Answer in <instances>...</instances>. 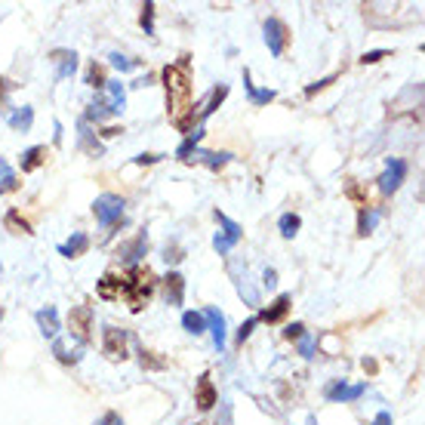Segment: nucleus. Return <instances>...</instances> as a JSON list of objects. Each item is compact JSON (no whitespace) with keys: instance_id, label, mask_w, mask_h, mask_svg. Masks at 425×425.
<instances>
[{"instance_id":"f257e3e1","label":"nucleus","mask_w":425,"mask_h":425,"mask_svg":"<svg viewBox=\"0 0 425 425\" xmlns=\"http://www.w3.org/2000/svg\"><path fill=\"white\" fill-rule=\"evenodd\" d=\"M163 87H167V111L179 130H188V114H194L192 105V74H188V62L163 68Z\"/></svg>"},{"instance_id":"f03ea898","label":"nucleus","mask_w":425,"mask_h":425,"mask_svg":"<svg viewBox=\"0 0 425 425\" xmlns=\"http://www.w3.org/2000/svg\"><path fill=\"white\" fill-rule=\"evenodd\" d=\"M151 293H154V275H151V268L133 265L130 275L124 277V296L133 312H142V306L151 299Z\"/></svg>"},{"instance_id":"7ed1b4c3","label":"nucleus","mask_w":425,"mask_h":425,"mask_svg":"<svg viewBox=\"0 0 425 425\" xmlns=\"http://www.w3.org/2000/svg\"><path fill=\"white\" fill-rule=\"evenodd\" d=\"M124 207L126 204H124V198H120V194H99L96 204H93V213H96L99 225L111 228L114 222L124 219Z\"/></svg>"},{"instance_id":"20e7f679","label":"nucleus","mask_w":425,"mask_h":425,"mask_svg":"<svg viewBox=\"0 0 425 425\" xmlns=\"http://www.w3.org/2000/svg\"><path fill=\"white\" fill-rule=\"evenodd\" d=\"M265 43H268V53L271 56H284V53H287L290 28L281 22V19H268V22H265Z\"/></svg>"},{"instance_id":"39448f33","label":"nucleus","mask_w":425,"mask_h":425,"mask_svg":"<svg viewBox=\"0 0 425 425\" xmlns=\"http://www.w3.org/2000/svg\"><path fill=\"white\" fill-rule=\"evenodd\" d=\"M216 219H219L222 231L213 238V246H216V250H219V253H228V250H231V246L240 240V234H244V231H240V225H238V222H234V219H228V216H225V213H219V210H216Z\"/></svg>"},{"instance_id":"423d86ee","label":"nucleus","mask_w":425,"mask_h":425,"mask_svg":"<svg viewBox=\"0 0 425 425\" xmlns=\"http://www.w3.org/2000/svg\"><path fill=\"white\" fill-rule=\"evenodd\" d=\"M404 176H407V163L398 161V157H395V161L389 157V163H385V173L379 176V192H382V194H395L398 188H401Z\"/></svg>"},{"instance_id":"0eeeda50","label":"nucleus","mask_w":425,"mask_h":425,"mask_svg":"<svg viewBox=\"0 0 425 425\" xmlns=\"http://www.w3.org/2000/svg\"><path fill=\"white\" fill-rule=\"evenodd\" d=\"M68 327H71V333L78 336V342H90L93 308H90V306H78V308H71V314H68Z\"/></svg>"},{"instance_id":"6e6552de","label":"nucleus","mask_w":425,"mask_h":425,"mask_svg":"<svg viewBox=\"0 0 425 425\" xmlns=\"http://www.w3.org/2000/svg\"><path fill=\"white\" fill-rule=\"evenodd\" d=\"M102 348H105V354H108L111 360H124V358H126V330L105 327Z\"/></svg>"},{"instance_id":"1a4fd4ad","label":"nucleus","mask_w":425,"mask_h":425,"mask_svg":"<svg viewBox=\"0 0 425 425\" xmlns=\"http://www.w3.org/2000/svg\"><path fill=\"white\" fill-rule=\"evenodd\" d=\"M367 391V385L364 382H358V385H345L339 379V382H333V385H327V401H333V404H345V401H358L360 395Z\"/></svg>"},{"instance_id":"9d476101","label":"nucleus","mask_w":425,"mask_h":425,"mask_svg":"<svg viewBox=\"0 0 425 425\" xmlns=\"http://www.w3.org/2000/svg\"><path fill=\"white\" fill-rule=\"evenodd\" d=\"M102 90H105V102H99V105L105 108V114H120L124 111V105H126L124 84H120V80H108Z\"/></svg>"},{"instance_id":"9b49d317","label":"nucleus","mask_w":425,"mask_h":425,"mask_svg":"<svg viewBox=\"0 0 425 425\" xmlns=\"http://www.w3.org/2000/svg\"><path fill=\"white\" fill-rule=\"evenodd\" d=\"M163 296H167V306H173V308L185 302V277L179 271H170L163 277Z\"/></svg>"},{"instance_id":"f8f14e48","label":"nucleus","mask_w":425,"mask_h":425,"mask_svg":"<svg viewBox=\"0 0 425 425\" xmlns=\"http://www.w3.org/2000/svg\"><path fill=\"white\" fill-rule=\"evenodd\" d=\"M290 302H293V296H290V293H281L275 302H271L268 308H262V314H259L256 321H265V323H281L284 318H287V312H290Z\"/></svg>"},{"instance_id":"ddd939ff","label":"nucleus","mask_w":425,"mask_h":425,"mask_svg":"<svg viewBox=\"0 0 425 425\" xmlns=\"http://www.w3.org/2000/svg\"><path fill=\"white\" fill-rule=\"evenodd\" d=\"M204 321H207V330L213 333V345L222 352V348H225V314H222L219 308H207Z\"/></svg>"},{"instance_id":"4468645a","label":"nucleus","mask_w":425,"mask_h":425,"mask_svg":"<svg viewBox=\"0 0 425 425\" xmlns=\"http://www.w3.org/2000/svg\"><path fill=\"white\" fill-rule=\"evenodd\" d=\"M53 62H56V78L65 80V78H71L74 68H78V53H71V49H56Z\"/></svg>"},{"instance_id":"2eb2a0df","label":"nucleus","mask_w":425,"mask_h":425,"mask_svg":"<svg viewBox=\"0 0 425 425\" xmlns=\"http://www.w3.org/2000/svg\"><path fill=\"white\" fill-rule=\"evenodd\" d=\"M216 401H219V395H216V389H213V382H210V376H200L198 379V398H194V404H198V410H213L216 407Z\"/></svg>"},{"instance_id":"dca6fc26","label":"nucleus","mask_w":425,"mask_h":425,"mask_svg":"<svg viewBox=\"0 0 425 425\" xmlns=\"http://www.w3.org/2000/svg\"><path fill=\"white\" fill-rule=\"evenodd\" d=\"M37 327H41V333H43V336L56 339V333H59V312H56L53 306L41 308V312H37Z\"/></svg>"},{"instance_id":"f3484780","label":"nucleus","mask_w":425,"mask_h":425,"mask_svg":"<svg viewBox=\"0 0 425 425\" xmlns=\"http://www.w3.org/2000/svg\"><path fill=\"white\" fill-rule=\"evenodd\" d=\"M6 124H10L16 133H28V130H31V124H34V111H31L28 105L12 108L10 117H6Z\"/></svg>"},{"instance_id":"a211bd4d","label":"nucleus","mask_w":425,"mask_h":425,"mask_svg":"<svg viewBox=\"0 0 425 425\" xmlns=\"http://www.w3.org/2000/svg\"><path fill=\"white\" fill-rule=\"evenodd\" d=\"M87 246H90V238H87L84 231H74L71 240L59 246V253H62L65 259H78V256H84V253H87Z\"/></svg>"},{"instance_id":"6ab92c4d","label":"nucleus","mask_w":425,"mask_h":425,"mask_svg":"<svg viewBox=\"0 0 425 425\" xmlns=\"http://www.w3.org/2000/svg\"><path fill=\"white\" fill-rule=\"evenodd\" d=\"M120 293H124V277L108 271L102 281H99V296H102V299H120Z\"/></svg>"},{"instance_id":"aec40b11","label":"nucleus","mask_w":425,"mask_h":425,"mask_svg":"<svg viewBox=\"0 0 425 425\" xmlns=\"http://www.w3.org/2000/svg\"><path fill=\"white\" fill-rule=\"evenodd\" d=\"M43 161H47V148H43V145H31L28 151H22V173L37 170Z\"/></svg>"},{"instance_id":"412c9836","label":"nucleus","mask_w":425,"mask_h":425,"mask_svg":"<svg viewBox=\"0 0 425 425\" xmlns=\"http://www.w3.org/2000/svg\"><path fill=\"white\" fill-rule=\"evenodd\" d=\"M194 161H204L216 173V170H222L228 161H231V154H225V151H194Z\"/></svg>"},{"instance_id":"4be33fe9","label":"nucleus","mask_w":425,"mask_h":425,"mask_svg":"<svg viewBox=\"0 0 425 425\" xmlns=\"http://www.w3.org/2000/svg\"><path fill=\"white\" fill-rule=\"evenodd\" d=\"M200 139H204V126H198L194 133H188V139L176 148V157H179V161H192V154H194V148H198Z\"/></svg>"},{"instance_id":"5701e85b","label":"nucleus","mask_w":425,"mask_h":425,"mask_svg":"<svg viewBox=\"0 0 425 425\" xmlns=\"http://www.w3.org/2000/svg\"><path fill=\"white\" fill-rule=\"evenodd\" d=\"M244 90L253 105H268L271 99H275V90H256V87L250 84V71H244Z\"/></svg>"},{"instance_id":"b1692460","label":"nucleus","mask_w":425,"mask_h":425,"mask_svg":"<svg viewBox=\"0 0 425 425\" xmlns=\"http://www.w3.org/2000/svg\"><path fill=\"white\" fill-rule=\"evenodd\" d=\"M19 188V179H16V173H12V167L10 163L0 157V194H6V192H16Z\"/></svg>"},{"instance_id":"393cba45","label":"nucleus","mask_w":425,"mask_h":425,"mask_svg":"<svg viewBox=\"0 0 425 425\" xmlns=\"http://www.w3.org/2000/svg\"><path fill=\"white\" fill-rule=\"evenodd\" d=\"M376 222H379V213L376 210H370V207H360V216H358V234H370L373 228H376Z\"/></svg>"},{"instance_id":"a878e982","label":"nucleus","mask_w":425,"mask_h":425,"mask_svg":"<svg viewBox=\"0 0 425 425\" xmlns=\"http://www.w3.org/2000/svg\"><path fill=\"white\" fill-rule=\"evenodd\" d=\"M182 327H185L188 333L200 336L207 330V321H204V314H200V312H185V314H182Z\"/></svg>"},{"instance_id":"bb28decb","label":"nucleus","mask_w":425,"mask_h":425,"mask_svg":"<svg viewBox=\"0 0 425 425\" xmlns=\"http://www.w3.org/2000/svg\"><path fill=\"white\" fill-rule=\"evenodd\" d=\"M6 228H10L12 234H31V225H28V219H22V213L19 210H10L6 213Z\"/></svg>"},{"instance_id":"cd10ccee","label":"nucleus","mask_w":425,"mask_h":425,"mask_svg":"<svg viewBox=\"0 0 425 425\" xmlns=\"http://www.w3.org/2000/svg\"><path fill=\"white\" fill-rule=\"evenodd\" d=\"M299 225H302V219H299L296 213H284V216H281V222H277V228H281L284 238H293V234L299 231Z\"/></svg>"},{"instance_id":"c85d7f7f","label":"nucleus","mask_w":425,"mask_h":425,"mask_svg":"<svg viewBox=\"0 0 425 425\" xmlns=\"http://www.w3.org/2000/svg\"><path fill=\"white\" fill-rule=\"evenodd\" d=\"M228 96V87H216V90L210 93V102H207V108H200V120L204 117H210V114L216 111V108L222 105V99Z\"/></svg>"},{"instance_id":"c756f323","label":"nucleus","mask_w":425,"mask_h":425,"mask_svg":"<svg viewBox=\"0 0 425 425\" xmlns=\"http://www.w3.org/2000/svg\"><path fill=\"white\" fill-rule=\"evenodd\" d=\"M87 84H90V87H96V90H102V87L108 84V80H105V71H102V65H96V62H93V65L87 68Z\"/></svg>"},{"instance_id":"7c9ffc66","label":"nucleus","mask_w":425,"mask_h":425,"mask_svg":"<svg viewBox=\"0 0 425 425\" xmlns=\"http://www.w3.org/2000/svg\"><path fill=\"white\" fill-rule=\"evenodd\" d=\"M145 246H148V240H145V234H139V238L126 246V259H130V262H136V259L145 253Z\"/></svg>"},{"instance_id":"2f4dec72","label":"nucleus","mask_w":425,"mask_h":425,"mask_svg":"<svg viewBox=\"0 0 425 425\" xmlns=\"http://www.w3.org/2000/svg\"><path fill=\"white\" fill-rule=\"evenodd\" d=\"M142 28H145V34H154V3L142 6Z\"/></svg>"},{"instance_id":"473e14b6","label":"nucleus","mask_w":425,"mask_h":425,"mask_svg":"<svg viewBox=\"0 0 425 425\" xmlns=\"http://www.w3.org/2000/svg\"><path fill=\"white\" fill-rule=\"evenodd\" d=\"M108 59H111V65L117 68V71H133V68H136V62L126 59V56H120V53H111Z\"/></svg>"},{"instance_id":"72a5a7b5","label":"nucleus","mask_w":425,"mask_h":425,"mask_svg":"<svg viewBox=\"0 0 425 425\" xmlns=\"http://www.w3.org/2000/svg\"><path fill=\"white\" fill-rule=\"evenodd\" d=\"M256 318H250V321H244V323H240V330H238V342H240V345H244V339H250V333H253V330H256Z\"/></svg>"},{"instance_id":"f704fd0d","label":"nucleus","mask_w":425,"mask_h":425,"mask_svg":"<svg viewBox=\"0 0 425 425\" xmlns=\"http://www.w3.org/2000/svg\"><path fill=\"white\" fill-rule=\"evenodd\" d=\"M139 354H142V358H139V360H142V367H151V370H161V367H163V360H154V358H151V352H145V348Z\"/></svg>"},{"instance_id":"c9c22d12","label":"nucleus","mask_w":425,"mask_h":425,"mask_svg":"<svg viewBox=\"0 0 425 425\" xmlns=\"http://www.w3.org/2000/svg\"><path fill=\"white\" fill-rule=\"evenodd\" d=\"M284 336H287V339H302V336H306V327H302V323H290V327L284 330Z\"/></svg>"},{"instance_id":"e433bc0d","label":"nucleus","mask_w":425,"mask_h":425,"mask_svg":"<svg viewBox=\"0 0 425 425\" xmlns=\"http://www.w3.org/2000/svg\"><path fill=\"white\" fill-rule=\"evenodd\" d=\"M385 56H389V49H373V53H364V65H373V62H379V59H385Z\"/></svg>"},{"instance_id":"4c0bfd02","label":"nucleus","mask_w":425,"mask_h":425,"mask_svg":"<svg viewBox=\"0 0 425 425\" xmlns=\"http://www.w3.org/2000/svg\"><path fill=\"white\" fill-rule=\"evenodd\" d=\"M333 80H336V74H330V78L318 80V84H312V87H308V90H306V96H314V93H318V90H323V87H330V84H333Z\"/></svg>"},{"instance_id":"58836bf2","label":"nucleus","mask_w":425,"mask_h":425,"mask_svg":"<svg viewBox=\"0 0 425 425\" xmlns=\"http://www.w3.org/2000/svg\"><path fill=\"white\" fill-rule=\"evenodd\" d=\"M299 352L306 354V358H312V352H314V342L308 339V336H302V339H299Z\"/></svg>"},{"instance_id":"ea45409f","label":"nucleus","mask_w":425,"mask_h":425,"mask_svg":"<svg viewBox=\"0 0 425 425\" xmlns=\"http://www.w3.org/2000/svg\"><path fill=\"white\" fill-rule=\"evenodd\" d=\"M96 425H124V420H120L117 413H105V416H102V420H99Z\"/></svg>"},{"instance_id":"a19ab883","label":"nucleus","mask_w":425,"mask_h":425,"mask_svg":"<svg viewBox=\"0 0 425 425\" xmlns=\"http://www.w3.org/2000/svg\"><path fill=\"white\" fill-rule=\"evenodd\" d=\"M370 425H391V413L389 410H382V413H376V420H373Z\"/></svg>"},{"instance_id":"79ce46f5","label":"nucleus","mask_w":425,"mask_h":425,"mask_svg":"<svg viewBox=\"0 0 425 425\" xmlns=\"http://www.w3.org/2000/svg\"><path fill=\"white\" fill-rule=\"evenodd\" d=\"M277 284V275H275V268H265V287H275Z\"/></svg>"},{"instance_id":"37998d69","label":"nucleus","mask_w":425,"mask_h":425,"mask_svg":"<svg viewBox=\"0 0 425 425\" xmlns=\"http://www.w3.org/2000/svg\"><path fill=\"white\" fill-rule=\"evenodd\" d=\"M154 161H161V154H139L136 157V163H154Z\"/></svg>"},{"instance_id":"c03bdc74","label":"nucleus","mask_w":425,"mask_h":425,"mask_svg":"<svg viewBox=\"0 0 425 425\" xmlns=\"http://www.w3.org/2000/svg\"><path fill=\"white\" fill-rule=\"evenodd\" d=\"M0 96H3V78H0Z\"/></svg>"}]
</instances>
